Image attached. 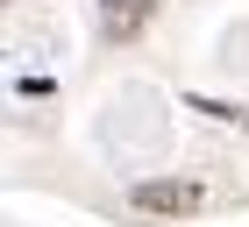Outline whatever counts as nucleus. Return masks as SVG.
I'll return each instance as SVG.
<instances>
[{"instance_id": "f257e3e1", "label": "nucleus", "mask_w": 249, "mask_h": 227, "mask_svg": "<svg viewBox=\"0 0 249 227\" xmlns=\"http://www.w3.org/2000/svg\"><path fill=\"white\" fill-rule=\"evenodd\" d=\"M199 178H135L128 206L142 213V220H185V213H199Z\"/></svg>"}, {"instance_id": "f03ea898", "label": "nucleus", "mask_w": 249, "mask_h": 227, "mask_svg": "<svg viewBox=\"0 0 249 227\" xmlns=\"http://www.w3.org/2000/svg\"><path fill=\"white\" fill-rule=\"evenodd\" d=\"M150 15H157V0H100V36L107 43H135Z\"/></svg>"}]
</instances>
